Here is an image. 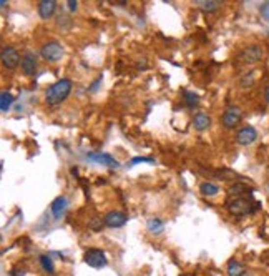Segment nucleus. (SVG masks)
I'll return each mask as SVG.
<instances>
[{
  "label": "nucleus",
  "mask_w": 269,
  "mask_h": 276,
  "mask_svg": "<svg viewBox=\"0 0 269 276\" xmlns=\"http://www.w3.org/2000/svg\"><path fill=\"white\" fill-rule=\"evenodd\" d=\"M73 83L70 78H60V80L54 82L49 89L45 90V102L50 107H57V105L63 103L72 93Z\"/></svg>",
  "instance_id": "1"
},
{
  "label": "nucleus",
  "mask_w": 269,
  "mask_h": 276,
  "mask_svg": "<svg viewBox=\"0 0 269 276\" xmlns=\"http://www.w3.org/2000/svg\"><path fill=\"white\" fill-rule=\"evenodd\" d=\"M226 208L234 216H246V215H253L259 208V203L251 200L249 196H236L228 201Z\"/></svg>",
  "instance_id": "2"
},
{
  "label": "nucleus",
  "mask_w": 269,
  "mask_h": 276,
  "mask_svg": "<svg viewBox=\"0 0 269 276\" xmlns=\"http://www.w3.org/2000/svg\"><path fill=\"white\" fill-rule=\"evenodd\" d=\"M63 55H65V49H63V45L58 40L45 42L40 47V57H42L43 60H45V62H49V63H57V62H60V60L63 59Z\"/></svg>",
  "instance_id": "3"
},
{
  "label": "nucleus",
  "mask_w": 269,
  "mask_h": 276,
  "mask_svg": "<svg viewBox=\"0 0 269 276\" xmlns=\"http://www.w3.org/2000/svg\"><path fill=\"white\" fill-rule=\"evenodd\" d=\"M83 261L93 270H102V268H105V266L108 265L105 251H103V249H100V248L86 249L85 255H83Z\"/></svg>",
  "instance_id": "4"
},
{
  "label": "nucleus",
  "mask_w": 269,
  "mask_h": 276,
  "mask_svg": "<svg viewBox=\"0 0 269 276\" xmlns=\"http://www.w3.org/2000/svg\"><path fill=\"white\" fill-rule=\"evenodd\" d=\"M0 60H2V65L7 70H15L22 62V57L15 47L5 45L2 49V52H0Z\"/></svg>",
  "instance_id": "5"
},
{
  "label": "nucleus",
  "mask_w": 269,
  "mask_h": 276,
  "mask_svg": "<svg viewBox=\"0 0 269 276\" xmlns=\"http://www.w3.org/2000/svg\"><path fill=\"white\" fill-rule=\"evenodd\" d=\"M242 118V112L240 107H236V105H233V107H228L226 110H224L223 117H221V125L224 126V128H234V126H238V123L241 122Z\"/></svg>",
  "instance_id": "6"
},
{
  "label": "nucleus",
  "mask_w": 269,
  "mask_h": 276,
  "mask_svg": "<svg viewBox=\"0 0 269 276\" xmlns=\"http://www.w3.org/2000/svg\"><path fill=\"white\" fill-rule=\"evenodd\" d=\"M263 55H264V50L261 45H256V43H253V45H248L244 50L241 52V59L244 63L248 65H253V63H258L263 60Z\"/></svg>",
  "instance_id": "7"
},
{
  "label": "nucleus",
  "mask_w": 269,
  "mask_h": 276,
  "mask_svg": "<svg viewBox=\"0 0 269 276\" xmlns=\"http://www.w3.org/2000/svg\"><path fill=\"white\" fill-rule=\"evenodd\" d=\"M20 67H22V72H24L25 77H33L37 73V68H38L37 55L33 54V52H25V54L22 55Z\"/></svg>",
  "instance_id": "8"
},
{
  "label": "nucleus",
  "mask_w": 269,
  "mask_h": 276,
  "mask_svg": "<svg viewBox=\"0 0 269 276\" xmlns=\"http://www.w3.org/2000/svg\"><path fill=\"white\" fill-rule=\"evenodd\" d=\"M258 140V131H256L254 126H241L240 130H238L236 133V142L240 143L242 147H248V145H253V143Z\"/></svg>",
  "instance_id": "9"
},
{
  "label": "nucleus",
  "mask_w": 269,
  "mask_h": 276,
  "mask_svg": "<svg viewBox=\"0 0 269 276\" xmlns=\"http://www.w3.org/2000/svg\"><path fill=\"white\" fill-rule=\"evenodd\" d=\"M103 221H105V226L108 228H121L127 225L128 221V215H125L123 212H116V210H111V212H108L105 215V218H103Z\"/></svg>",
  "instance_id": "10"
},
{
  "label": "nucleus",
  "mask_w": 269,
  "mask_h": 276,
  "mask_svg": "<svg viewBox=\"0 0 269 276\" xmlns=\"http://www.w3.org/2000/svg\"><path fill=\"white\" fill-rule=\"evenodd\" d=\"M86 158L90 161H95V163L98 165H105L108 168H118L120 163L116 161L113 156L108 155V153H98V152H93V153H86Z\"/></svg>",
  "instance_id": "11"
},
{
  "label": "nucleus",
  "mask_w": 269,
  "mask_h": 276,
  "mask_svg": "<svg viewBox=\"0 0 269 276\" xmlns=\"http://www.w3.org/2000/svg\"><path fill=\"white\" fill-rule=\"evenodd\" d=\"M37 10L42 20H49L55 15V12H57V2H55V0H42V2L38 3Z\"/></svg>",
  "instance_id": "12"
},
{
  "label": "nucleus",
  "mask_w": 269,
  "mask_h": 276,
  "mask_svg": "<svg viewBox=\"0 0 269 276\" xmlns=\"http://www.w3.org/2000/svg\"><path fill=\"white\" fill-rule=\"evenodd\" d=\"M67 208H68V198L67 196H57V198L52 201L50 212H52V215H54L55 220H60V218L65 215V212H67Z\"/></svg>",
  "instance_id": "13"
},
{
  "label": "nucleus",
  "mask_w": 269,
  "mask_h": 276,
  "mask_svg": "<svg viewBox=\"0 0 269 276\" xmlns=\"http://www.w3.org/2000/svg\"><path fill=\"white\" fill-rule=\"evenodd\" d=\"M211 126V117L206 115V113L199 112L193 117V128L198 131H205Z\"/></svg>",
  "instance_id": "14"
},
{
  "label": "nucleus",
  "mask_w": 269,
  "mask_h": 276,
  "mask_svg": "<svg viewBox=\"0 0 269 276\" xmlns=\"http://www.w3.org/2000/svg\"><path fill=\"white\" fill-rule=\"evenodd\" d=\"M55 24H57L58 30H63V32H68L72 27H73V20H72V15H68L65 10H60L57 19H55Z\"/></svg>",
  "instance_id": "15"
},
{
  "label": "nucleus",
  "mask_w": 269,
  "mask_h": 276,
  "mask_svg": "<svg viewBox=\"0 0 269 276\" xmlns=\"http://www.w3.org/2000/svg\"><path fill=\"white\" fill-rule=\"evenodd\" d=\"M199 191H201L203 196L211 198V196H216L219 193V185H216V183H213V182H203L201 185H199Z\"/></svg>",
  "instance_id": "16"
},
{
  "label": "nucleus",
  "mask_w": 269,
  "mask_h": 276,
  "mask_svg": "<svg viewBox=\"0 0 269 276\" xmlns=\"http://www.w3.org/2000/svg\"><path fill=\"white\" fill-rule=\"evenodd\" d=\"M226 273H228V276H242L246 271H244V266L233 258V260H229L226 265Z\"/></svg>",
  "instance_id": "17"
},
{
  "label": "nucleus",
  "mask_w": 269,
  "mask_h": 276,
  "mask_svg": "<svg viewBox=\"0 0 269 276\" xmlns=\"http://www.w3.org/2000/svg\"><path fill=\"white\" fill-rule=\"evenodd\" d=\"M14 100H15V97L10 93V92L2 90V93H0V110L8 112L12 108V105H14Z\"/></svg>",
  "instance_id": "18"
},
{
  "label": "nucleus",
  "mask_w": 269,
  "mask_h": 276,
  "mask_svg": "<svg viewBox=\"0 0 269 276\" xmlns=\"http://www.w3.org/2000/svg\"><path fill=\"white\" fill-rule=\"evenodd\" d=\"M146 230H148L151 235H161L164 230V223L160 220V218H150V220L146 221Z\"/></svg>",
  "instance_id": "19"
},
{
  "label": "nucleus",
  "mask_w": 269,
  "mask_h": 276,
  "mask_svg": "<svg viewBox=\"0 0 269 276\" xmlns=\"http://www.w3.org/2000/svg\"><path fill=\"white\" fill-rule=\"evenodd\" d=\"M198 7L206 14H211L221 7V2H218V0H198Z\"/></svg>",
  "instance_id": "20"
},
{
  "label": "nucleus",
  "mask_w": 269,
  "mask_h": 276,
  "mask_svg": "<svg viewBox=\"0 0 269 276\" xmlns=\"http://www.w3.org/2000/svg\"><path fill=\"white\" fill-rule=\"evenodd\" d=\"M251 191H253V188L248 185H242V183H234V185H231V188H229V193L234 195V198H236V196H248Z\"/></svg>",
  "instance_id": "21"
},
{
  "label": "nucleus",
  "mask_w": 269,
  "mask_h": 276,
  "mask_svg": "<svg viewBox=\"0 0 269 276\" xmlns=\"http://www.w3.org/2000/svg\"><path fill=\"white\" fill-rule=\"evenodd\" d=\"M183 98L189 108H196L199 105V95L194 92H183Z\"/></svg>",
  "instance_id": "22"
},
{
  "label": "nucleus",
  "mask_w": 269,
  "mask_h": 276,
  "mask_svg": "<svg viewBox=\"0 0 269 276\" xmlns=\"http://www.w3.org/2000/svg\"><path fill=\"white\" fill-rule=\"evenodd\" d=\"M40 265L45 273L49 275H54L55 273V268H54V261H52V258L49 255H42L40 256Z\"/></svg>",
  "instance_id": "23"
},
{
  "label": "nucleus",
  "mask_w": 269,
  "mask_h": 276,
  "mask_svg": "<svg viewBox=\"0 0 269 276\" xmlns=\"http://www.w3.org/2000/svg\"><path fill=\"white\" fill-rule=\"evenodd\" d=\"M254 82H256L254 72H249V73H246V75H242V77H241V80H240V87H241V89H251V87L254 85Z\"/></svg>",
  "instance_id": "24"
},
{
  "label": "nucleus",
  "mask_w": 269,
  "mask_h": 276,
  "mask_svg": "<svg viewBox=\"0 0 269 276\" xmlns=\"http://www.w3.org/2000/svg\"><path fill=\"white\" fill-rule=\"evenodd\" d=\"M138 163H150V165H155L156 161L155 158H150V156H134V158H132V161H130V166H134Z\"/></svg>",
  "instance_id": "25"
},
{
  "label": "nucleus",
  "mask_w": 269,
  "mask_h": 276,
  "mask_svg": "<svg viewBox=\"0 0 269 276\" xmlns=\"http://www.w3.org/2000/svg\"><path fill=\"white\" fill-rule=\"evenodd\" d=\"M259 14H261L263 19L269 24V2H264L263 5L259 7Z\"/></svg>",
  "instance_id": "26"
},
{
  "label": "nucleus",
  "mask_w": 269,
  "mask_h": 276,
  "mask_svg": "<svg viewBox=\"0 0 269 276\" xmlns=\"http://www.w3.org/2000/svg\"><path fill=\"white\" fill-rule=\"evenodd\" d=\"M102 82H103V75H98V77L93 80L92 85L88 87V92H97V90H98V87L102 85Z\"/></svg>",
  "instance_id": "27"
},
{
  "label": "nucleus",
  "mask_w": 269,
  "mask_h": 276,
  "mask_svg": "<svg viewBox=\"0 0 269 276\" xmlns=\"http://www.w3.org/2000/svg\"><path fill=\"white\" fill-rule=\"evenodd\" d=\"M103 225H105V221H102V218H95V220L90 221V226H92V230H95V231L102 230Z\"/></svg>",
  "instance_id": "28"
},
{
  "label": "nucleus",
  "mask_w": 269,
  "mask_h": 276,
  "mask_svg": "<svg viewBox=\"0 0 269 276\" xmlns=\"http://www.w3.org/2000/svg\"><path fill=\"white\" fill-rule=\"evenodd\" d=\"M67 7H68V10H70L72 14H73V12L78 10V2H75V0H68V2H67Z\"/></svg>",
  "instance_id": "29"
},
{
  "label": "nucleus",
  "mask_w": 269,
  "mask_h": 276,
  "mask_svg": "<svg viewBox=\"0 0 269 276\" xmlns=\"http://www.w3.org/2000/svg\"><path fill=\"white\" fill-rule=\"evenodd\" d=\"M12 276H25V270H22V268L14 270V273H12Z\"/></svg>",
  "instance_id": "30"
},
{
  "label": "nucleus",
  "mask_w": 269,
  "mask_h": 276,
  "mask_svg": "<svg viewBox=\"0 0 269 276\" xmlns=\"http://www.w3.org/2000/svg\"><path fill=\"white\" fill-rule=\"evenodd\" d=\"M264 98H266V102L269 103V85L264 89Z\"/></svg>",
  "instance_id": "31"
},
{
  "label": "nucleus",
  "mask_w": 269,
  "mask_h": 276,
  "mask_svg": "<svg viewBox=\"0 0 269 276\" xmlns=\"http://www.w3.org/2000/svg\"><path fill=\"white\" fill-rule=\"evenodd\" d=\"M0 7L5 8L7 7V0H0Z\"/></svg>",
  "instance_id": "32"
},
{
  "label": "nucleus",
  "mask_w": 269,
  "mask_h": 276,
  "mask_svg": "<svg viewBox=\"0 0 269 276\" xmlns=\"http://www.w3.org/2000/svg\"><path fill=\"white\" fill-rule=\"evenodd\" d=\"M264 190H266V195L269 196V182L266 183V186H264Z\"/></svg>",
  "instance_id": "33"
},
{
  "label": "nucleus",
  "mask_w": 269,
  "mask_h": 276,
  "mask_svg": "<svg viewBox=\"0 0 269 276\" xmlns=\"http://www.w3.org/2000/svg\"><path fill=\"white\" fill-rule=\"evenodd\" d=\"M242 276H253V275H249V273H244V275H242Z\"/></svg>",
  "instance_id": "34"
}]
</instances>
